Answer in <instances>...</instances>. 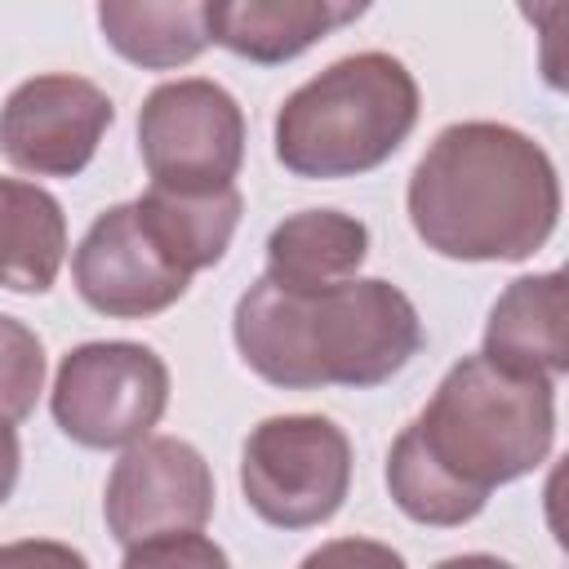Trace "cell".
<instances>
[{
  "label": "cell",
  "instance_id": "cell-17",
  "mask_svg": "<svg viewBox=\"0 0 569 569\" xmlns=\"http://www.w3.org/2000/svg\"><path fill=\"white\" fill-rule=\"evenodd\" d=\"M44 391V347L36 329L0 316V418L22 422Z\"/></svg>",
  "mask_w": 569,
  "mask_h": 569
},
{
  "label": "cell",
  "instance_id": "cell-1",
  "mask_svg": "<svg viewBox=\"0 0 569 569\" xmlns=\"http://www.w3.org/2000/svg\"><path fill=\"white\" fill-rule=\"evenodd\" d=\"M556 445V382L462 356L387 453L391 502L436 529L467 525L498 485L547 462Z\"/></svg>",
  "mask_w": 569,
  "mask_h": 569
},
{
  "label": "cell",
  "instance_id": "cell-7",
  "mask_svg": "<svg viewBox=\"0 0 569 569\" xmlns=\"http://www.w3.org/2000/svg\"><path fill=\"white\" fill-rule=\"evenodd\" d=\"M138 151L151 187L222 191L244 160V111L222 84L200 76L156 84L138 111Z\"/></svg>",
  "mask_w": 569,
  "mask_h": 569
},
{
  "label": "cell",
  "instance_id": "cell-20",
  "mask_svg": "<svg viewBox=\"0 0 569 569\" xmlns=\"http://www.w3.org/2000/svg\"><path fill=\"white\" fill-rule=\"evenodd\" d=\"M0 569H89V560L53 538H22L0 547Z\"/></svg>",
  "mask_w": 569,
  "mask_h": 569
},
{
  "label": "cell",
  "instance_id": "cell-3",
  "mask_svg": "<svg viewBox=\"0 0 569 569\" xmlns=\"http://www.w3.org/2000/svg\"><path fill=\"white\" fill-rule=\"evenodd\" d=\"M240 360L271 387H378L422 347V320L391 280H347L320 293H284L253 280L231 316Z\"/></svg>",
  "mask_w": 569,
  "mask_h": 569
},
{
  "label": "cell",
  "instance_id": "cell-11",
  "mask_svg": "<svg viewBox=\"0 0 569 569\" xmlns=\"http://www.w3.org/2000/svg\"><path fill=\"white\" fill-rule=\"evenodd\" d=\"M569 302H565V271L520 276L511 280L485 325V360L556 382L569 369Z\"/></svg>",
  "mask_w": 569,
  "mask_h": 569
},
{
  "label": "cell",
  "instance_id": "cell-18",
  "mask_svg": "<svg viewBox=\"0 0 569 569\" xmlns=\"http://www.w3.org/2000/svg\"><path fill=\"white\" fill-rule=\"evenodd\" d=\"M120 569H231V560L204 533H164V538L133 542Z\"/></svg>",
  "mask_w": 569,
  "mask_h": 569
},
{
  "label": "cell",
  "instance_id": "cell-4",
  "mask_svg": "<svg viewBox=\"0 0 569 569\" xmlns=\"http://www.w3.org/2000/svg\"><path fill=\"white\" fill-rule=\"evenodd\" d=\"M418 124V80L391 53H351L276 111V160L316 182L356 178L400 151Z\"/></svg>",
  "mask_w": 569,
  "mask_h": 569
},
{
  "label": "cell",
  "instance_id": "cell-13",
  "mask_svg": "<svg viewBox=\"0 0 569 569\" xmlns=\"http://www.w3.org/2000/svg\"><path fill=\"white\" fill-rule=\"evenodd\" d=\"M369 253V227L338 209H302L267 236V280L284 293H320L356 280Z\"/></svg>",
  "mask_w": 569,
  "mask_h": 569
},
{
  "label": "cell",
  "instance_id": "cell-5",
  "mask_svg": "<svg viewBox=\"0 0 569 569\" xmlns=\"http://www.w3.org/2000/svg\"><path fill=\"white\" fill-rule=\"evenodd\" d=\"M240 489L258 520L276 529L325 525L351 489V440L333 418H262L240 453Z\"/></svg>",
  "mask_w": 569,
  "mask_h": 569
},
{
  "label": "cell",
  "instance_id": "cell-14",
  "mask_svg": "<svg viewBox=\"0 0 569 569\" xmlns=\"http://www.w3.org/2000/svg\"><path fill=\"white\" fill-rule=\"evenodd\" d=\"M240 209H244V200H240L236 187L204 191V196L147 187L133 200V213H138L142 231L151 236V244L187 280L196 271L222 262V253H227V244H231V236L240 227Z\"/></svg>",
  "mask_w": 569,
  "mask_h": 569
},
{
  "label": "cell",
  "instance_id": "cell-19",
  "mask_svg": "<svg viewBox=\"0 0 569 569\" xmlns=\"http://www.w3.org/2000/svg\"><path fill=\"white\" fill-rule=\"evenodd\" d=\"M298 569H409L405 556L373 538H333L320 542Z\"/></svg>",
  "mask_w": 569,
  "mask_h": 569
},
{
  "label": "cell",
  "instance_id": "cell-16",
  "mask_svg": "<svg viewBox=\"0 0 569 569\" xmlns=\"http://www.w3.org/2000/svg\"><path fill=\"white\" fill-rule=\"evenodd\" d=\"M102 40L133 67L169 71L204 53V0H102L98 4Z\"/></svg>",
  "mask_w": 569,
  "mask_h": 569
},
{
  "label": "cell",
  "instance_id": "cell-21",
  "mask_svg": "<svg viewBox=\"0 0 569 569\" xmlns=\"http://www.w3.org/2000/svg\"><path fill=\"white\" fill-rule=\"evenodd\" d=\"M18 467H22L18 431H13V422L0 418V507H4V498L13 493V485H18Z\"/></svg>",
  "mask_w": 569,
  "mask_h": 569
},
{
  "label": "cell",
  "instance_id": "cell-2",
  "mask_svg": "<svg viewBox=\"0 0 569 569\" xmlns=\"http://www.w3.org/2000/svg\"><path fill=\"white\" fill-rule=\"evenodd\" d=\"M418 240L458 262L533 258L560 222L551 156L498 120H462L436 133L409 178Z\"/></svg>",
  "mask_w": 569,
  "mask_h": 569
},
{
  "label": "cell",
  "instance_id": "cell-15",
  "mask_svg": "<svg viewBox=\"0 0 569 569\" xmlns=\"http://www.w3.org/2000/svg\"><path fill=\"white\" fill-rule=\"evenodd\" d=\"M67 258L62 204L22 178H0V289L49 293Z\"/></svg>",
  "mask_w": 569,
  "mask_h": 569
},
{
  "label": "cell",
  "instance_id": "cell-22",
  "mask_svg": "<svg viewBox=\"0 0 569 569\" xmlns=\"http://www.w3.org/2000/svg\"><path fill=\"white\" fill-rule=\"evenodd\" d=\"M436 569H516V565H507L498 556H485V551H471V556H449Z\"/></svg>",
  "mask_w": 569,
  "mask_h": 569
},
{
  "label": "cell",
  "instance_id": "cell-12",
  "mask_svg": "<svg viewBox=\"0 0 569 569\" xmlns=\"http://www.w3.org/2000/svg\"><path fill=\"white\" fill-rule=\"evenodd\" d=\"M365 4H338V0H213L204 4V31L213 44L276 67L298 53H307L329 31L356 22Z\"/></svg>",
  "mask_w": 569,
  "mask_h": 569
},
{
  "label": "cell",
  "instance_id": "cell-8",
  "mask_svg": "<svg viewBox=\"0 0 569 569\" xmlns=\"http://www.w3.org/2000/svg\"><path fill=\"white\" fill-rule=\"evenodd\" d=\"M102 516L111 538L124 547L164 533H196L213 516V471L196 445L178 436H147L111 467Z\"/></svg>",
  "mask_w": 569,
  "mask_h": 569
},
{
  "label": "cell",
  "instance_id": "cell-6",
  "mask_svg": "<svg viewBox=\"0 0 569 569\" xmlns=\"http://www.w3.org/2000/svg\"><path fill=\"white\" fill-rule=\"evenodd\" d=\"M169 405V369L142 342H84L62 356L49 409L84 449H129L151 436Z\"/></svg>",
  "mask_w": 569,
  "mask_h": 569
},
{
  "label": "cell",
  "instance_id": "cell-10",
  "mask_svg": "<svg viewBox=\"0 0 569 569\" xmlns=\"http://www.w3.org/2000/svg\"><path fill=\"white\" fill-rule=\"evenodd\" d=\"M71 276H76V293L98 316L111 320L156 316L173 307L191 284L182 271H173L160 258V249L151 244V236L133 213V200L111 204L107 213L93 218V227L71 253Z\"/></svg>",
  "mask_w": 569,
  "mask_h": 569
},
{
  "label": "cell",
  "instance_id": "cell-9",
  "mask_svg": "<svg viewBox=\"0 0 569 569\" xmlns=\"http://www.w3.org/2000/svg\"><path fill=\"white\" fill-rule=\"evenodd\" d=\"M111 98L67 71L22 80L0 107V156L36 178H76L111 129Z\"/></svg>",
  "mask_w": 569,
  "mask_h": 569
}]
</instances>
